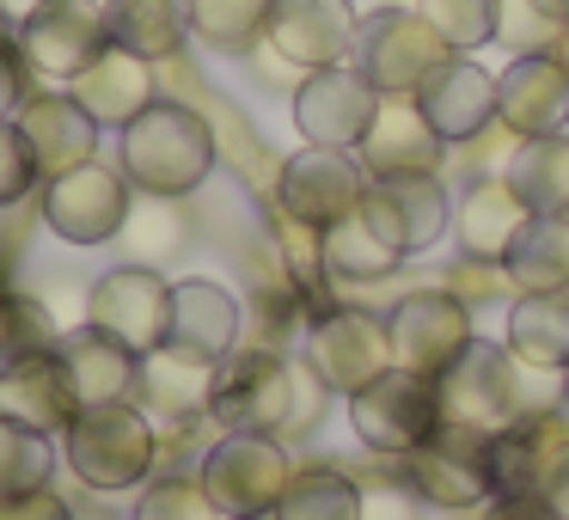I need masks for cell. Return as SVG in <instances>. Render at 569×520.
<instances>
[{"label":"cell","mask_w":569,"mask_h":520,"mask_svg":"<svg viewBox=\"0 0 569 520\" xmlns=\"http://www.w3.org/2000/svg\"><path fill=\"white\" fill-rule=\"evenodd\" d=\"M13 123H19V136H26V148H31V160H38L43 178H62V172H74V166L99 160L104 129L80 111V99L68 87L62 92H31Z\"/></svg>","instance_id":"obj_24"},{"label":"cell","mask_w":569,"mask_h":520,"mask_svg":"<svg viewBox=\"0 0 569 520\" xmlns=\"http://www.w3.org/2000/svg\"><path fill=\"white\" fill-rule=\"evenodd\" d=\"M56 337L62 331L50 324V312H43L38 300L0 288V368L19 361V356H31V349H43V343H56Z\"/></svg>","instance_id":"obj_42"},{"label":"cell","mask_w":569,"mask_h":520,"mask_svg":"<svg viewBox=\"0 0 569 520\" xmlns=\"http://www.w3.org/2000/svg\"><path fill=\"white\" fill-rule=\"evenodd\" d=\"M527 221H532V209H527V197L508 184V172H478V178L466 184V197L453 202L459 258H490V263H502L508 251H515V239L527 233Z\"/></svg>","instance_id":"obj_26"},{"label":"cell","mask_w":569,"mask_h":520,"mask_svg":"<svg viewBox=\"0 0 569 520\" xmlns=\"http://www.w3.org/2000/svg\"><path fill=\"white\" fill-rule=\"evenodd\" d=\"M270 520H361V483L343 466H331V459L295 466Z\"/></svg>","instance_id":"obj_33"},{"label":"cell","mask_w":569,"mask_h":520,"mask_svg":"<svg viewBox=\"0 0 569 520\" xmlns=\"http://www.w3.org/2000/svg\"><path fill=\"white\" fill-rule=\"evenodd\" d=\"M184 7H190V38L209 43L214 56H251L276 13V0H184Z\"/></svg>","instance_id":"obj_35"},{"label":"cell","mask_w":569,"mask_h":520,"mask_svg":"<svg viewBox=\"0 0 569 520\" xmlns=\"http://www.w3.org/2000/svg\"><path fill=\"white\" fill-rule=\"evenodd\" d=\"M496 123L515 141L569 129V74L557 56H515L496 74Z\"/></svg>","instance_id":"obj_21"},{"label":"cell","mask_w":569,"mask_h":520,"mask_svg":"<svg viewBox=\"0 0 569 520\" xmlns=\"http://www.w3.org/2000/svg\"><path fill=\"white\" fill-rule=\"evenodd\" d=\"M104 26L123 50L148 56V62H172L190 43V7L184 0H104Z\"/></svg>","instance_id":"obj_30"},{"label":"cell","mask_w":569,"mask_h":520,"mask_svg":"<svg viewBox=\"0 0 569 520\" xmlns=\"http://www.w3.org/2000/svg\"><path fill=\"white\" fill-rule=\"evenodd\" d=\"M197 478L209 502L221 508V520H270L288 478H295V459L270 434H214L202 447Z\"/></svg>","instance_id":"obj_5"},{"label":"cell","mask_w":569,"mask_h":520,"mask_svg":"<svg viewBox=\"0 0 569 520\" xmlns=\"http://www.w3.org/2000/svg\"><path fill=\"white\" fill-rule=\"evenodd\" d=\"M361 214L373 221V233L386 246H398L410 258V251H429L453 227V197H447L441 178H368Z\"/></svg>","instance_id":"obj_18"},{"label":"cell","mask_w":569,"mask_h":520,"mask_svg":"<svg viewBox=\"0 0 569 520\" xmlns=\"http://www.w3.org/2000/svg\"><path fill=\"white\" fill-rule=\"evenodd\" d=\"M68 92H74L80 111H87L99 129H117V136H123V129L136 123L153 99H160V80H153L148 56L123 50V43H104V50L92 56L74 80H68Z\"/></svg>","instance_id":"obj_22"},{"label":"cell","mask_w":569,"mask_h":520,"mask_svg":"<svg viewBox=\"0 0 569 520\" xmlns=\"http://www.w3.org/2000/svg\"><path fill=\"white\" fill-rule=\"evenodd\" d=\"M368 178H441L447 141L435 136V123L422 117L417 99H380V117L356 148Z\"/></svg>","instance_id":"obj_20"},{"label":"cell","mask_w":569,"mask_h":520,"mask_svg":"<svg viewBox=\"0 0 569 520\" xmlns=\"http://www.w3.org/2000/svg\"><path fill=\"white\" fill-rule=\"evenodd\" d=\"M441 288L459 300L466 312H483V307H515L520 288L508 276V263H490V258H459L453 270L441 276Z\"/></svg>","instance_id":"obj_41"},{"label":"cell","mask_w":569,"mask_h":520,"mask_svg":"<svg viewBox=\"0 0 569 520\" xmlns=\"http://www.w3.org/2000/svg\"><path fill=\"white\" fill-rule=\"evenodd\" d=\"M478 520H563L545 496H490L478 508Z\"/></svg>","instance_id":"obj_47"},{"label":"cell","mask_w":569,"mask_h":520,"mask_svg":"<svg viewBox=\"0 0 569 520\" xmlns=\"http://www.w3.org/2000/svg\"><path fill=\"white\" fill-rule=\"evenodd\" d=\"M56 356L68 368L80 410L87 404H136V380H141V356L123 349L117 337H104L99 324H74L56 337Z\"/></svg>","instance_id":"obj_27"},{"label":"cell","mask_w":569,"mask_h":520,"mask_svg":"<svg viewBox=\"0 0 569 520\" xmlns=\"http://www.w3.org/2000/svg\"><path fill=\"white\" fill-rule=\"evenodd\" d=\"M136 520H221V508L209 502L202 478H190V471H166V478L141 483Z\"/></svg>","instance_id":"obj_39"},{"label":"cell","mask_w":569,"mask_h":520,"mask_svg":"<svg viewBox=\"0 0 569 520\" xmlns=\"http://www.w3.org/2000/svg\"><path fill=\"white\" fill-rule=\"evenodd\" d=\"M502 343L527 373H563L569 368V288L563 294H520L508 307Z\"/></svg>","instance_id":"obj_29"},{"label":"cell","mask_w":569,"mask_h":520,"mask_svg":"<svg viewBox=\"0 0 569 520\" xmlns=\"http://www.w3.org/2000/svg\"><path fill=\"white\" fill-rule=\"evenodd\" d=\"M349 62L380 87V99H417V92L453 62V50H447V38L417 13V7H380V13L361 19L356 56H349Z\"/></svg>","instance_id":"obj_4"},{"label":"cell","mask_w":569,"mask_h":520,"mask_svg":"<svg viewBox=\"0 0 569 520\" xmlns=\"http://www.w3.org/2000/svg\"><path fill=\"white\" fill-rule=\"evenodd\" d=\"M417 13L447 38L453 56H478L496 43V0H417Z\"/></svg>","instance_id":"obj_38"},{"label":"cell","mask_w":569,"mask_h":520,"mask_svg":"<svg viewBox=\"0 0 569 520\" xmlns=\"http://www.w3.org/2000/svg\"><path fill=\"white\" fill-rule=\"evenodd\" d=\"M563 398H569V368H563Z\"/></svg>","instance_id":"obj_51"},{"label":"cell","mask_w":569,"mask_h":520,"mask_svg":"<svg viewBox=\"0 0 569 520\" xmlns=\"http://www.w3.org/2000/svg\"><path fill=\"white\" fill-rule=\"evenodd\" d=\"M508 276L520 294H563L569 288V214H532L508 251Z\"/></svg>","instance_id":"obj_32"},{"label":"cell","mask_w":569,"mask_h":520,"mask_svg":"<svg viewBox=\"0 0 569 520\" xmlns=\"http://www.w3.org/2000/svg\"><path fill=\"white\" fill-rule=\"evenodd\" d=\"M356 31H361V13L349 0H276L270 13V31L251 56H270L282 74L307 80L319 68H337L356 56Z\"/></svg>","instance_id":"obj_9"},{"label":"cell","mask_w":569,"mask_h":520,"mask_svg":"<svg viewBox=\"0 0 569 520\" xmlns=\"http://www.w3.org/2000/svg\"><path fill=\"white\" fill-rule=\"evenodd\" d=\"M129 246V258L153 263V258H172V246L184 239V221H178V202L172 197H141L136 209H129L123 233H117Z\"/></svg>","instance_id":"obj_40"},{"label":"cell","mask_w":569,"mask_h":520,"mask_svg":"<svg viewBox=\"0 0 569 520\" xmlns=\"http://www.w3.org/2000/svg\"><path fill=\"white\" fill-rule=\"evenodd\" d=\"M38 7H50V0H0V26H26Z\"/></svg>","instance_id":"obj_49"},{"label":"cell","mask_w":569,"mask_h":520,"mask_svg":"<svg viewBox=\"0 0 569 520\" xmlns=\"http://www.w3.org/2000/svg\"><path fill=\"white\" fill-rule=\"evenodd\" d=\"M563 7H569V0H563Z\"/></svg>","instance_id":"obj_52"},{"label":"cell","mask_w":569,"mask_h":520,"mask_svg":"<svg viewBox=\"0 0 569 520\" xmlns=\"http://www.w3.org/2000/svg\"><path fill=\"white\" fill-rule=\"evenodd\" d=\"M349 422L356 434L373 447V453H410L422 447L435 429H441V386L422 380V373H405V368H386L373 386H361L349 398Z\"/></svg>","instance_id":"obj_11"},{"label":"cell","mask_w":569,"mask_h":520,"mask_svg":"<svg viewBox=\"0 0 569 520\" xmlns=\"http://www.w3.org/2000/svg\"><path fill=\"white\" fill-rule=\"evenodd\" d=\"M331 386L307 368V356L282 349H233L214 368L209 422L221 434H270V441H307L325 417Z\"/></svg>","instance_id":"obj_1"},{"label":"cell","mask_w":569,"mask_h":520,"mask_svg":"<svg viewBox=\"0 0 569 520\" xmlns=\"http://www.w3.org/2000/svg\"><path fill=\"white\" fill-rule=\"evenodd\" d=\"M520 380H527V368L508 356V343H483L478 337V343L435 380L441 386V422L447 429H466V434L508 429L520 410H532L527 392H520Z\"/></svg>","instance_id":"obj_6"},{"label":"cell","mask_w":569,"mask_h":520,"mask_svg":"<svg viewBox=\"0 0 569 520\" xmlns=\"http://www.w3.org/2000/svg\"><path fill=\"white\" fill-rule=\"evenodd\" d=\"M380 117V87L361 74L356 62L319 68L295 87V129L307 136V148H343L356 153L361 136Z\"/></svg>","instance_id":"obj_14"},{"label":"cell","mask_w":569,"mask_h":520,"mask_svg":"<svg viewBox=\"0 0 569 520\" xmlns=\"http://www.w3.org/2000/svg\"><path fill=\"white\" fill-rule=\"evenodd\" d=\"M214 160H221L214 123L197 104H178V99H153L117 136V166L136 184V197H172V202L190 197V190L209 184Z\"/></svg>","instance_id":"obj_2"},{"label":"cell","mask_w":569,"mask_h":520,"mask_svg":"<svg viewBox=\"0 0 569 520\" xmlns=\"http://www.w3.org/2000/svg\"><path fill=\"white\" fill-rule=\"evenodd\" d=\"M19 56L31 62V74L43 80H74L92 56L111 43V26H104V0H50L26 26H13Z\"/></svg>","instance_id":"obj_17"},{"label":"cell","mask_w":569,"mask_h":520,"mask_svg":"<svg viewBox=\"0 0 569 520\" xmlns=\"http://www.w3.org/2000/svg\"><path fill=\"white\" fill-rule=\"evenodd\" d=\"M361 197H368V172H361V160L343 148H300V153H288L282 172H276V209H282L288 221L312 227V233H325V227H337L343 214H356Z\"/></svg>","instance_id":"obj_12"},{"label":"cell","mask_w":569,"mask_h":520,"mask_svg":"<svg viewBox=\"0 0 569 520\" xmlns=\"http://www.w3.org/2000/svg\"><path fill=\"white\" fill-rule=\"evenodd\" d=\"M551 56L563 62V74H569V26H563V38H557V50H551Z\"/></svg>","instance_id":"obj_50"},{"label":"cell","mask_w":569,"mask_h":520,"mask_svg":"<svg viewBox=\"0 0 569 520\" xmlns=\"http://www.w3.org/2000/svg\"><path fill=\"white\" fill-rule=\"evenodd\" d=\"M87 324H99L136 356H153V349H166V324H172V282L153 263H117L92 282Z\"/></svg>","instance_id":"obj_13"},{"label":"cell","mask_w":569,"mask_h":520,"mask_svg":"<svg viewBox=\"0 0 569 520\" xmlns=\"http://www.w3.org/2000/svg\"><path fill=\"white\" fill-rule=\"evenodd\" d=\"M545 502H551L557 514L569 520V453H563V466H557V478H551V490H545Z\"/></svg>","instance_id":"obj_48"},{"label":"cell","mask_w":569,"mask_h":520,"mask_svg":"<svg viewBox=\"0 0 569 520\" xmlns=\"http://www.w3.org/2000/svg\"><path fill=\"white\" fill-rule=\"evenodd\" d=\"M31 184H43V172H38V160H31L26 136H19V123H0V209L26 202Z\"/></svg>","instance_id":"obj_43"},{"label":"cell","mask_w":569,"mask_h":520,"mask_svg":"<svg viewBox=\"0 0 569 520\" xmlns=\"http://www.w3.org/2000/svg\"><path fill=\"white\" fill-rule=\"evenodd\" d=\"M483 441L490 434H466V429H435L422 447L398 453V471L405 483L422 496L429 508H447V514H466V508L490 502V466H483Z\"/></svg>","instance_id":"obj_16"},{"label":"cell","mask_w":569,"mask_h":520,"mask_svg":"<svg viewBox=\"0 0 569 520\" xmlns=\"http://www.w3.org/2000/svg\"><path fill=\"white\" fill-rule=\"evenodd\" d=\"M478 312H466L447 288H410L392 312H386V337H392V368L441 380L471 343H478Z\"/></svg>","instance_id":"obj_8"},{"label":"cell","mask_w":569,"mask_h":520,"mask_svg":"<svg viewBox=\"0 0 569 520\" xmlns=\"http://www.w3.org/2000/svg\"><path fill=\"white\" fill-rule=\"evenodd\" d=\"M0 520H80V514H74V502H68L56 483H43V490L0 496Z\"/></svg>","instance_id":"obj_45"},{"label":"cell","mask_w":569,"mask_h":520,"mask_svg":"<svg viewBox=\"0 0 569 520\" xmlns=\"http://www.w3.org/2000/svg\"><path fill=\"white\" fill-rule=\"evenodd\" d=\"M31 99V62L19 56L13 38H0V123H13Z\"/></svg>","instance_id":"obj_46"},{"label":"cell","mask_w":569,"mask_h":520,"mask_svg":"<svg viewBox=\"0 0 569 520\" xmlns=\"http://www.w3.org/2000/svg\"><path fill=\"white\" fill-rule=\"evenodd\" d=\"M239 331H246V307H239V294L227 282H209V276H184V282H172L166 349L221 368V361L239 349Z\"/></svg>","instance_id":"obj_19"},{"label":"cell","mask_w":569,"mask_h":520,"mask_svg":"<svg viewBox=\"0 0 569 520\" xmlns=\"http://www.w3.org/2000/svg\"><path fill=\"white\" fill-rule=\"evenodd\" d=\"M56 453H62V447H50V434L26 429V422H13V417H0V496L56 483Z\"/></svg>","instance_id":"obj_37"},{"label":"cell","mask_w":569,"mask_h":520,"mask_svg":"<svg viewBox=\"0 0 569 520\" xmlns=\"http://www.w3.org/2000/svg\"><path fill=\"white\" fill-rule=\"evenodd\" d=\"M569 26L563 0H496V43L508 56H551Z\"/></svg>","instance_id":"obj_36"},{"label":"cell","mask_w":569,"mask_h":520,"mask_svg":"<svg viewBox=\"0 0 569 520\" xmlns=\"http://www.w3.org/2000/svg\"><path fill=\"white\" fill-rule=\"evenodd\" d=\"M307 368L331 386V398H356L392 368V337L386 319L368 307H325L307 324Z\"/></svg>","instance_id":"obj_10"},{"label":"cell","mask_w":569,"mask_h":520,"mask_svg":"<svg viewBox=\"0 0 569 520\" xmlns=\"http://www.w3.org/2000/svg\"><path fill=\"white\" fill-rule=\"evenodd\" d=\"M0 417H13L26 429L50 434V441H62V429L80 417V398L68 386V368L56 356V343H43L0 368Z\"/></svg>","instance_id":"obj_23"},{"label":"cell","mask_w":569,"mask_h":520,"mask_svg":"<svg viewBox=\"0 0 569 520\" xmlns=\"http://www.w3.org/2000/svg\"><path fill=\"white\" fill-rule=\"evenodd\" d=\"M136 404L148 410V417H166V422H202L214 404V361L178 356V349L141 356Z\"/></svg>","instance_id":"obj_28"},{"label":"cell","mask_w":569,"mask_h":520,"mask_svg":"<svg viewBox=\"0 0 569 520\" xmlns=\"http://www.w3.org/2000/svg\"><path fill=\"white\" fill-rule=\"evenodd\" d=\"M62 466L87 490H141L160 466V422L141 404H87L62 429Z\"/></svg>","instance_id":"obj_3"},{"label":"cell","mask_w":569,"mask_h":520,"mask_svg":"<svg viewBox=\"0 0 569 520\" xmlns=\"http://www.w3.org/2000/svg\"><path fill=\"white\" fill-rule=\"evenodd\" d=\"M569 453V417L557 404L520 410L508 429L483 441V466H490V496H545Z\"/></svg>","instance_id":"obj_15"},{"label":"cell","mask_w":569,"mask_h":520,"mask_svg":"<svg viewBox=\"0 0 569 520\" xmlns=\"http://www.w3.org/2000/svg\"><path fill=\"white\" fill-rule=\"evenodd\" d=\"M361 520H422V496L405 483V471H386V478L361 483Z\"/></svg>","instance_id":"obj_44"},{"label":"cell","mask_w":569,"mask_h":520,"mask_svg":"<svg viewBox=\"0 0 569 520\" xmlns=\"http://www.w3.org/2000/svg\"><path fill=\"white\" fill-rule=\"evenodd\" d=\"M129 209H136V184L123 178V166L87 160L62 178H43L38 214L62 246H111L123 233Z\"/></svg>","instance_id":"obj_7"},{"label":"cell","mask_w":569,"mask_h":520,"mask_svg":"<svg viewBox=\"0 0 569 520\" xmlns=\"http://www.w3.org/2000/svg\"><path fill=\"white\" fill-rule=\"evenodd\" d=\"M398 263H405V251L386 246L361 209L325 227V276H337V282H386V276H398Z\"/></svg>","instance_id":"obj_34"},{"label":"cell","mask_w":569,"mask_h":520,"mask_svg":"<svg viewBox=\"0 0 569 520\" xmlns=\"http://www.w3.org/2000/svg\"><path fill=\"white\" fill-rule=\"evenodd\" d=\"M417 104L447 148H471L478 136L496 129V74L478 68L471 56H453V62L417 92Z\"/></svg>","instance_id":"obj_25"},{"label":"cell","mask_w":569,"mask_h":520,"mask_svg":"<svg viewBox=\"0 0 569 520\" xmlns=\"http://www.w3.org/2000/svg\"><path fill=\"white\" fill-rule=\"evenodd\" d=\"M502 172H508V184L527 197L532 214H569V129L515 141Z\"/></svg>","instance_id":"obj_31"}]
</instances>
